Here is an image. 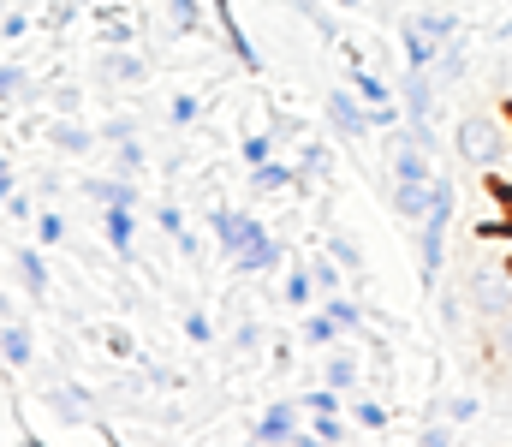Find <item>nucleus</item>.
Wrapping results in <instances>:
<instances>
[{
	"instance_id": "37998d69",
	"label": "nucleus",
	"mask_w": 512,
	"mask_h": 447,
	"mask_svg": "<svg viewBox=\"0 0 512 447\" xmlns=\"http://www.w3.org/2000/svg\"><path fill=\"white\" fill-rule=\"evenodd\" d=\"M155 227H161L167 239H179L191 221H185V209H179V203H155Z\"/></svg>"
},
{
	"instance_id": "6ab92c4d",
	"label": "nucleus",
	"mask_w": 512,
	"mask_h": 447,
	"mask_svg": "<svg viewBox=\"0 0 512 447\" xmlns=\"http://www.w3.org/2000/svg\"><path fill=\"white\" fill-rule=\"evenodd\" d=\"M411 24H417L435 48H447L453 36H465V18H459V12H429V6H417V12H411Z\"/></svg>"
},
{
	"instance_id": "ddd939ff",
	"label": "nucleus",
	"mask_w": 512,
	"mask_h": 447,
	"mask_svg": "<svg viewBox=\"0 0 512 447\" xmlns=\"http://www.w3.org/2000/svg\"><path fill=\"white\" fill-rule=\"evenodd\" d=\"M48 406L60 412V424H90L96 394H90L84 382H48Z\"/></svg>"
},
{
	"instance_id": "f3484780",
	"label": "nucleus",
	"mask_w": 512,
	"mask_h": 447,
	"mask_svg": "<svg viewBox=\"0 0 512 447\" xmlns=\"http://www.w3.org/2000/svg\"><path fill=\"white\" fill-rule=\"evenodd\" d=\"M30 358H36V334L12 316V322H0V364L6 370H30Z\"/></svg>"
},
{
	"instance_id": "bb28decb",
	"label": "nucleus",
	"mask_w": 512,
	"mask_h": 447,
	"mask_svg": "<svg viewBox=\"0 0 512 447\" xmlns=\"http://www.w3.org/2000/svg\"><path fill=\"white\" fill-rule=\"evenodd\" d=\"M352 90H358L370 108H387V102H399V96L387 90V78H382V72H370V66H352Z\"/></svg>"
},
{
	"instance_id": "de8ad7c7",
	"label": "nucleus",
	"mask_w": 512,
	"mask_h": 447,
	"mask_svg": "<svg viewBox=\"0 0 512 447\" xmlns=\"http://www.w3.org/2000/svg\"><path fill=\"white\" fill-rule=\"evenodd\" d=\"M102 346H108L114 358H137V340H131V328H102Z\"/></svg>"
},
{
	"instance_id": "4be33fe9",
	"label": "nucleus",
	"mask_w": 512,
	"mask_h": 447,
	"mask_svg": "<svg viewBox=\"0 0 512 447\" xmlns=\"http://www.w3.org/2000/svg\"><path fill=\"white\" fill-rule=\"evenodd\" d=\"M322 382H328L334 394H358V382H364V370H358V352H328V364H322Z\"/></svg>"
},
{
	"instance_id": "c85d7f7f",
	"label": "nucleus",
	"mask_w": 512,
	"mask_h": 447,
	"mask_svg": "<svg viewBox=\"0 0 512 447\" xmlns=\"http://www.w3.org/2000/svg\"><path fill=\"white\" fill-rule=\"evenodd\" d=\"M298 340H304V346H334V340H340V328H334V316H328V310H316V316H304V322H298Z\"/></svg>"
},
{
	"instance_id": "39448f33",
	"label": "nucleus",
	"mask_w": 512,
	"mask_h": 447,
	"mask_svg": "<svg viewBox=\"0 0 512 447\" xmlns=\"http://www.w3.org/2000/svg\"><path fill=\"white\" fill-rule=\"evenodd\" d=\"M90 24H96V36L108 48H137V30H143V18H137L131 0H96L90 6Z\"/></svg>"
},
{
	"instance_id": "79ce46f5",
	"label": "nucleus",
	"mask_w": 512,
	"mask_h": 447,
	"mask_svg": "<svg viewBox=\"0 0 512 447\" xmlns=\"http://www.w3.org/2000/svg\"><path fill=\"white\" fill-rule=\"evenodd\" d=\"M96 138H102V144H126V138H137V120H131V114H114V120L96 126Z\"/></svg>"
},
{
	"instance_id": "473e14b6",
	"label": "nucleus",
	"mask_w": 512,
	"mask_h": 447,
	"mask_svg": "<svg viewBox=\"0 0 512 447\" xmlns=\"http://www.w3.org/2000/svg\"><path fill=\"white\" fill-rule=\"evenodd\" d=\"M304 269H310V281H316V293H322V298H328V293H340V275H346V269H340V263H334L328 251H322V257H310Z\"/></svg>"
},
{
	"instance_id": "8fccbe9b",
	"label": "nucleus",
	"mask_w": 512,
	"mask_h": 447,
	"mask_svg": "<svg viewBox=\"0 0 512 447\" xmlns=\"http://www.w3.org/2000/svg\"><path fill=\"white\" fill-rule=\"evenodd\" d=\"M0 215H6V221H36V203H30L24 191H12V197L0 203Z\"/></svg>"
},
{
	"instance_id": "393cba45",
	"label": "nucleus",
	"mask_w": 512,
	"mask_h": 447,
	"mask_svg": "<svg viewBox=\"0 0 512 447\" xmlns=\"http://www.w3.org/2000/svg\"><path fill=\"white\" fill-rule=\"evenodd\" d=\"M203 12H209V0H167L173 36H203Z\"/></svg>"
},
{
	"instance_id": "a211bd4d",
	"label": "nucleus",
	"mask_w": 512,
	"mask_h": 447,
	"mask_svg": "<svg viewBox=\"0 0 512 447\" xmlns=\"http://www.w3.org/2000/svg\"><path fill=\"white\" fill-rule=\"evenodd\" d=\"M84 191L102 203V209H137V179H126V173H108V179H84Z\"/></svg>"
},
{
	"instance_id": "20e7f679",
	"label": "nucleus",
	"mask_w": 512,
	"mask_h": 447,
	"mask_svg": "<svg viewBox=\"0 0 512 447\" xmlns=\"http://www.w3.org/2000/svg\"><path fill=\"white\" fill-rule=\"evenodd\" d=\"M209 233H215V245H221L227 257H239V251H251L256 239L268 233V221H256L251 209H233V203H221V209H209Z\"/></svg>"
},
{
	"instance_id": "09e8293b",
	"label": "nucleus",
	"mask_w": 512,
	"mask_h": 447,
	"mask_svg": "<svg viewBox=\"0 0 512 447\" xmlns=\"http://www.w3.org/2000/svg\"><path fill=\"white\" fill-rule=\"evenodd\" d=\"M84 108V90L78 84H54V114H78Z\"/></svg>"
},
{
	"instance_id": "bf43d9fd",
	"label": "nucleus",
	"mask_w": 512,
	"mask_h": 447,
	"mask_svg": "<svg viewBox=\"0 0 512 447\" xmlns=\"http://www.w3.org/2000/svg\"><path fill=\"white\" fill-rule=\"evenodd\" d=\"M245 447H268V442H256V436H251V442H245Z\"/></svg>"
},
{
	"instance_id": "4d7b16f0",
	"label": "nucleus",
	"mask_w": 512,
	"mask_h": 447,
	"mask_svg": "<svg viewBox=\"0 0 512 447\" xmlns=\"http://www.w3.org/2000/svg\"><path fill=\"white\" fill-rule=\"evenodd\" d=\"M18 447H48V442H36V436H24V442H18Z\"/></svg>"
},
{
	"instance_id": "a878e982",
	"label": "nucleus",
	"mask_w": 512,
	"mask_h": 447,
	"mask_svg": "<svg viewBox=\"0 0 512 447\" xmlns=\"http://www.w3.org/2000/svg\"><path fill=\"white\" fill-rule=\"evenodd\" d=\"M292 161L304 167V179H328V173H334V155H328L322 138H298V155H292Z\"/></svg>"
},
{
	"instance_id": "2f4dec72",
	"label": "nucleus",
	"mask_w": 512,
	"mask_h": 447,
	"mask_svg": "<svg viewBox=\"0 0 512 447\" xmlns=\"http://www.w3.org/2000/svg\"><path fill=\"white\" fill-rule=\"evenodd\" d=\"M239 155H245V167H262V161L280 155V144H274V132H245L239 138Z\"/></svg>"
},
{
	"instance_id": "3c124183",
	"label": "nucleus",
	"mask_w": 512,
	"mask_h": 447,
	"mask_svg": "<svg viewBox=\"0 0 512 447\" xmlns=\"http://www.w3.org/2000/svg\"><path fill=\"white\" fill-rule=\"evenodd\" d=\"M441 322L447 328H465V298L459 293H441Z\"/></svg>"
},
{
	"instance_id": "49530a36",
	"label": "nucleus",
	"mask_w": 512,
	"mask_h": 447,
	"mask_svg": "<svg viewBox=\"0 0 512 447\" xmlns=\"http://www.w3.org/2000/svg\"><path fill=\"white\" fill-rule=\"evenodd\" d=\"M233 340H239L245 358H256V352H262V322H256V316H239V334H233Z\"/></svg>"
},
{
	"instance_id": "4c0bfd02",
	"label": "nucleus",
	"mask_w": 512,
	"mask_h": 447,
	"mask_svg": "<svg viewBox=\"0 0 512 447\" xmlns=\"http://www.w3.org/2000/svg\"><path fill=\"white\" fill-rule=\"evenodd\" d=\"M114 161H120V173H126V179H137V173L149 167V149L137 144V138H126V144H114Z\"/></svg>"
},
{
	"instance_id": "e433bc0d",
	"label": "nucleus",
	"mask_w": 512,
	"mask_h": 447,
	"mask_svg": "<svg viewBox=\"0 0 512 447\" xmlns=\"http://www.w3.org/2000/svg\"><path fill=\"white\" fill-rule=\"evenodd\" d=\"M310 430L328 447H346V418H340V412H310Z\"/></svg>"
},
{
	"instance_id": "f8f14e48",
	"label": "nucleus",
	"mask_w": 512,
	"mask_h": 447,
	"mask_svg": "<svg viewBox=\"0 0 512 447\" xmlns=\"http://www.w3.org/2000/svg\"><path fill=\"white\" fill-rule=\"evenodd\" d=\"M298 185H304V167L286 161V155H274V161L251 167V191L256 197H280V191H298Z\"/></svg>"
},
{
	"instance_id": "13d9d810",
	"label": "nucleus",
	"mask_w": 512,
	"mask_h": 447,
	"mask_svg": "<svg viewBox=\"0 0 512 447\" xmlns=\"http://www.w3.org/2000/svg\"><path fill=\"white\" fill-rule=\"evenodd\" d=\"M334 6H346V12H352V6H364V0H334Z\"/></svg>"
},
{
	"instance_id": "c03bdc74",
	"label": "nucleus",
	"mask_w": 512,
	"mask_h": 447,
	"mask_svg": "<svg viewBox=\"0 0 512 447\" xmlns=\"http://www.w3.org/2000/svg\"><path fill=\"white\" fill-rule=\"evenodd\" d=\"M340 400H346V394H334L328 382H322V388H310V394H298V406H304V412H340Z\"/></svg>"
},
{
	"instance_id": "aec40b11",
	"label": "nucleus",
	"mask_w": 512,
	"mask_h": 447,
	"mask_svg": "<svg viewBox=\"0 0 512 447\" xmlns=\"http://www.w3.org/2000/svg\"><path fill=\"white\" fill-rule=\"evenodd\" d=\"M429 185H435V179H429ZM429 185H387V209L417 227V221L429 215Z\"/></svg>"
},
{
	"instance_id": "6e6d98bb",
	"label": "nucleus",
	"mask_w": 512,
	"mask_h": 447,
	"mask_svg": "<svg viewBox=\"0 0 512 447\" xmlns=\"http://www.w3.org/2000/svg\"><path fill=\"white\" fill-rule=\"evenodd\" d=\"M292 447H328V442H322L316 430H298V436H292Z\"/></svg>"
},
{
	"instance_id": "1a4fd4ad",
	"label": "nucleus",
	"mask_w": 512,
	"mask_h": 447,
	"mask_svg": "<svg viewBox=\"0 0 512 447\" xmlns=\"http://www.w3.org/2000/svg\"><path fill=\"white\" fill-rule=\"evenodd\" d=\"M298 412H304V406H298V394H292V400H274V406L256 418L251 436H256V442H268V447H292V436L304 430V424H298Z\"/></svg>"
},
{
	"instance_id": "7ed1b4c3",
	"label": "nucleus",
	"mask_w": 512,
	"mask_h": 447,
	"mask_svg": "<svg viewBox=\"0 0 512 447\" xmlns=\"http://www.w3.org/2000/svg\"><path fill=\"white\" fill-rule=\"evenodd\" d=\"M322 114H328V132H334V138H346V144H358V138H370V132H376V108H370L352 84H346V90H328Z\"/></svg>"
},
{
	"instance_id": "2eb2a0df",
	"label": "nucleus",
	"mask_w": 512,
	"mask_h": 447,
	"mask_svg": "<svg viewBox=\"0 0 512 447\" xmlns=\"http://www.w3.org/2000/svg\"><path fill=\"white\" fill-rule=\"evenodd\" d=\"M12 281L36 298V304L48 298V257H42V245H18L12 251Z\"/></svg>"
},
{
	"instance_id": "052dcab7",
	"label": "nucleus",
	"mask_w": 512,
	"mask_h": 447,
	"mask_svg": "<svg viewBox=\"0 0 512 447\" xmlns=\"http://www.w3.org/2000/svg\"><path fill=\"white\" fill-rule=\"evenodd\" d=\"M507 6H512V0H507Z\"/></svg>"
},
{
	"instance_id": "a18cd8bd",
	"label": "nucleus",
	"mask_w": 512,
	"mask_h": 447,
	"mask_svg": "<svg viewBox=\"0 0 512 447\" xmlns=\"http://www.w3.org/2000/svg\"><path fill=\"white\" fill-rule=\"evenodd\" d=\"M292 6H298L310 24H316V36H322V42H334V36H340V30H334V18L322 12V0H292Z\"/></svg>"
},
{
	"instance_id": "9d476101",
	"label": "nucleus",
	"mask_w": 512,
	"mask_h": 447,
	"mask_svg": "<svg viewBox=\"0 0 512 447\" xmlns=\"http://www.w3.org/2000/svg\"><path fill=\"white\" fill-rule=\"evenodd\" d=\"M399 108H405V126H429L435 120V78L429 72H405L399 78Z\"/></svg>"
},
{
	"instance_id": "dca6fc26",
	"label": "nucleus",
	"mask_w": 512,
	"mask_h": 447,
	"mask_svg": "<svg viewBox=\"0 0 512 447\" xmlns=\"http://www.w3.org/2000/svg\"><path fill=\"white\" fill-rule=\"evenodd\" d=\"M102 239L120 263H131L137 257V209H102Z\"/></svg>"
},
{
	"instance_id": "5fc2aeb1",
	"label": "nucleus",
	"mask_w": 512,
	"mask_h": 447,
	"mask_svg": "<svg viewBox=\"0 0 512 447\" xmlns=\"http://www.w3.org/2000/svg\"><path fill=\"white\" fill-rule=\"evenodd\" d=\"M6 197H12V161L0 155V203H6Z\"/></svg>"
},
{
	"instance_id": "0eeeda50",
	"label": "nucleus",
	"mask_w": 512,
	"mask_h": 447,
	"mask_svg": "<svg viewBox=\"0 0 512 447\" xmlns=\"http://www.w3.org/2000/svg\"><path fill=\"white\" fill-rule=\"evenodd\" d=\"M209 12H215V24H221V36H227V54L245 66V78H268L262 72V54H256L251 30L239 24V12H233V0H209Z\"/></svg>"
},
{
	"instance_id": "412c9836",
	"label": "nucleus",
	"mask_w": 512,
	"mask_h": 447,
	"mask_svg": "<svg viewBox=\"0 0 512 447\" xmlns=\"http://www.w3.org/2000/svg\"><path fill=\"white\" fill-rule=\"evenodd\" d=\"M429 72H435L441 84H465V72H471V42H465V36H453V42L435 54V66H429Z\"/></svg>"
},
{
	"instance_id": "5701e85b",
	"label": "nucleus",
	"mask_w": 512,
	"mask_h": 447,
	"mask_svg": "<svg viewBox=\"0 0 512 447\" xmlns=\"http://www.w3.org/2000/svg\"><path fill=\"white\" fill-rule=\"evenodd\" d=\"M0 102H42V84L18 60H0Z\"/></svg>"
},
{
	"instance_id": "f704fd0d",
	"label": "nucleus",
	"mask_w": 512,
	"mask_h": 447,
	"mask_svg": "<svg viewBox=\"0 0 512 447\" xmlns=\"http://www.w3.org/2000/svg\"><path fill=\"white\" fill-rule=\"evenodd\" d=\"M167 120H173V126H197V120H203V96H191V90H179V96L167 102Z\"/></svg>"
},
{
	"instance_id": "9b49d317",
	"label": "nucleus",
	"mask_w": 512,
	"mask_h": 447,
	"mask_svg": "<svg viewBox=\"0 0 512 447\" xmlns=\"http://www.w3.org/2000/svg\"><path fill=\"white\" fill-rule=\"evenodd\" d=\"M227 263H233L239 281H256V275H268V269L286 263V239H280V233H262L251 251H239V257H227Z\"/></svg>"
},
{
	"instance_id": "c756f323",
	"label": "nucleus",
	"mask_w": 512,
	"mask_h": 447,
	"mask_svg": "<svg viewBox=\"0 0 512 447\" xmlns=\"http://www.w3.org/2000/svg\"><path fill=\"white\" fill-rule=\"evenodd\" d=\"M78 12H90V6H84V0H48V6H42V18H36V30H54V36H60Z\"/></svg>"
},
{
	"instance_id": "6e6552de",
	"label": "nucleus",
	"mask_w": 512,
	"mask_h": 447,
	"mask_svg": "<svg viewBox=\"0 0 512 447\" xmlns=\"http://www.w3.org/2000/svg\"><path fill=\"white\" fill-rule=\"evenodd\" d=\"M42 138H48V149H60V155H90V149L102 144L96 126H84L78 114H48L42 120Z\"/></svg>"
},
{
	"instance_id": "864d4df0",
	"label": "nucleus",
	"mask_w": 512,
	"mask_h": 447,
	"mask_svg": "<svg viewBox=\"0 0 512 447\" xmlns=\"http://www.w3.org/2000/svg\"><path fill=\"white\" fill-rule=\"evenodd\" d=\"M173 245H179V257H185V263H197V257H203V239H197V233H191V227H185V233H179V239H173Z\"/></svg>"
},
{
	"instance_id": "603ef678",
	"label": "nucleus",
	"mask_w": 512,
	"mask_h": 447,
	"mask_svg": "<svg viewBox=\"0 0 512 447\" xmlns=\"http://www.w3.org/2000/svg\"><path fill=\"white\" fill-rule=\"evenodd\" d=\"M417 447H453V436H447V424H423V436H417Z\"/></svg>"
},
{
	"instance_id": "72a5a7b5",
	"label": "nucleus",
	"mask_w": 512,
	"mask_h": 447,
	"mask_svg": "<svg viewBox=\"0 0 512 447\" xmlns=\"http://www.w3.org/2000/svg\"><path fill=\"white\" fill-rule=\"evenodd\" d=\"M36 245H42V251L66 245V215H60V209H42V215H36Z\"/></svg>"
},
{
	"instance_id": "cd10ccee",
	"label": "nucleus",
	"mask_w": 512,
	"mask_h": 447,
	"mask_svg": "<svg viewBox=\"0 0 512 447\" xmlns=\"http://www.w3.org/2000/svg\"><path fill=\"white\" fill-rule=\"evenodd\" d=\"M346 412H352V424H358V430H370V436H382L387 424H393V412H387L382 400H352Z\"/></svg>"
},
{
	"instance_id": "a19ab883",
	"label": "nucleus",
	"mask_w": 512,
	"mask_h": 447,
	"mask_svg": "<svg viewBox=\"0 0 512 447\" xmlns=\"http://www.w3.org/2000/svg\"><path fill=\"white\" fill-rule=\"evenodd\" d=\"M441 412H447V424H471V418H483V400L477 394H453Z\"/></svg>"
},
{
	"instance_id": "c9c22d12",
	"label": "nucleus",
	"mask_w": 512,
	"mask_h": 447,
	"mask_svg": "<svg viewBox=\"0 0 512 447\" xmlns=\"http://www.w3.org/2000/svg\"><path fill=\"white\" fill-rule=\"evenodd\" d=\"M280 298H286L292 310H304V304L316 298V281H310V269H292V275H286V287H280Z\"/></svg>"
},
{
	"instance_id": "4468645a",
	"label": "nucleus",
	"mask_w": 512,
	"mask_h": 447,
	"mask_svg": "<svg viewBox=\"0 0 512 447\" xmlns=\"http://www.w3.org/2000/svg\"><path fill=\"white\" fill-rule=\"evenodd\" d=\"M96 78H102V84H143V78H149V60H143L137 48H102Z\"/></svg>"
},
{
	"instance_id": "58836bf2",
	"label": "nucleus",
	"mask_w": 512,
	"mask_h": 447,
	"mask_svg": "<svg viewBox=\"0 0 512 447\" xmlns=\"http://www.w3.org/2000/svg\"><path fill=\"white\" fill-rule=\"evenodd\" d=\"M30 30H36V18H30V12H18V6H6V12H0V42H24Z\"/></svg>"
},
{
	"instance_id": "7c9ffc66",
	"label": "nucleus",
	"mask_w": 512,
	"mask_h": 447,
	"mask_svg": "<svg viewBox=\"0 0 512 447\" xmlns=\"http://www.w3.org/2000/svg\"><path fill=\"white\" fill-rule=\"evenodd\" d=\"M328 257H334L346 275H364V251H358V239H346V233H328Z\"/></svg>"
},
{
	"instance_id": "f257e3e1",
	"label": "nucleus",
	"mask_w": 512,
	"mask_h": 447,
	"mask_svg": "<svg viewBox=\"0 0 512 447\" xmlns=\"http://www.w3.org/2000/svg\"><path fill=\"white\" fill-rule=\"evenodd\" d=\"M453 209H459V185H453V173H435V185H429V215L417 221L423 293H435V281L447 275V233H453Z\"/></svg>"
},
{
	"instance_id": "b1692460",
	"label": "nucleus",
	"mask_w": 512,
	"mask_h": 447,
	"mask_svg": "<svg viewBox=\"0 0 512 447\" xmlns=\"http://www.w3.org/2000/svg\"><path fill=\"white\" fill-rule=\"evenodd\" d=\"M322 310L334 316V328H340L346 340H352V334H364V316H370V310H364L358 298H346V293H328V298H322Z\"/></svg>"
},
{
	"instance_id": "f03ea898",
	"label": "nucleus",
	"mask_w": 512,
	"mask_h": 447,
	"mask_svg": "<svg viewBox=\"0 0 512 447\" xmlns=\"http://www.w3.org/2000/svg\"><path fill=\"white\" fill-rule=\"evenodd\" d=\"M453 155L471 167V173H507L512 167V132L501 114H483V108H471L459 126H453Z\"/></svg>"
},
{
	"instance_id": "ea45409f",
	"label": "nucleus",
	"mask_w": 512,
	"mask_h": 447,
	"mask_svg": "<svg viewBox=\"0 0 512 447\" xmlns=\"http://www.w3.org/2000/svg\"><path fill=\"white\" fill-rule=\"evenodd\" d=\"M179 334H185L191 346H209V340H215V322H209L203 310H185V322H179Z\"/></svg>"
},
{
	"instance_id": "423d86ee",
	"label": "nucleus",
	"mask_w": 512,
	"mask_h": 447,
	"mask_svg": "<svg viewBox=\"0 0 512 447\" xmlns=\"http://www.w3.org/2000/svg\"><path fill=\"white\" fill-rule=\"evenodd\" d=\"M387 173H393V185H429L441 167H435L429 149H417L405 132H393V144H387Z\"/></svg>"
}]
</instances>
